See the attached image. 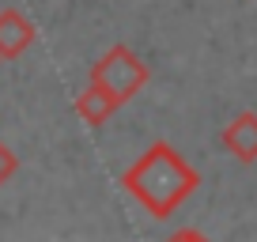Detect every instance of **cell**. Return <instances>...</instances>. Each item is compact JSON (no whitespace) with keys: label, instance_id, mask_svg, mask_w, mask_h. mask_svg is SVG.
<instances>
[{"label":"cell","instance_id":"obj_3","mask_svg":"<svg viewBox=\"0 0 257 242\" xmlns=\"http://www.w3.org/2000/svg\"><path fill=\"white\" fill-rule=\"evenodd\" d=\"M34 42V23L23 16L19 8H4L0 12V61H16L31 49Z\"/></svg>","mask_w":257,"mask_h":242},{"label":"cell","instance_id":"obj_5","mask_svg":"<svg viewBox=\"0 0 257 242\" xmlns=\"http://www.w3.org/2000/svg\"><path fill=\"white\" fill-rule=\"evenodd\" d=\"M113 110H117L113 95H106V91H102V87H95V83H87V91H83V95H76V113L87 121L91 129L106 125V121L113 117Z\"/></svg>","mask_w":257,"mask_h":242},{"label":"cell","instance_id":"obj_4","mask_svg":"<svg viewBox=\"0 0 257 242\" xmlns=\"http://www.w3.org/2000/svg\"><path fill=\"white\" fill-rule=\"evenodd\" d=\"M219 140H223V148L234 155V159L253 163L257 159V113H249V110L238 113V117L219 133Z\"/></svg>","mask_w":257,"mask_h":242},{"label":"cell","instance_id":"obj_2","mask_svg":"<svg viewBox=\"0 0 257 242\" xmlns=\"http://www.w3.org/2000/svg\"><path fill=\"white\" fill-rule=\"evenodd\" d=\"M91 83L102 87L106 95H113V102L121 106L133 95H140V87L148 83V65L128 46H110L91 65Z\"/></svg>","mask_w":257,"mask_h":242},{"label":"cell","instance_id":"obj_6","mask_svg":"<svg viewBox=\"0 0 257 242\" xmlns=\"http://www.w3.org/2000/svg\"><path fill=\"white\" fill-rule=\"evenodd\" d=\"M16 170H19V155L12 152L8 144H0V186H4V182H8Z\"/></svg>","mask_w":257,"mask_h":242},{"label":"cell","instance_id":"obj_7","mask_svg":"<svg viewBox=\"0 0 257 242\" xmlns=\"http://www.w3.org/2000/svg\"><path fill=\"white\" fill-rule=\"evenodd\" d=\"M167 242H212L208 234H201V231H193V227H185V231H174Z\"/></svg>","mask_w":257,"mask_h":242},{"label":"cell","instance_id":"obj_1","mask_svg":"<svg viewBox=\"0 0 257 242\" xmlns=\"http://www.w3.org/2000/svg\"><path fill=\"white\" fill-rule=\"evenodd\" d=\"M121 186H125V193H133L140 204H144L148 216L170 219L178 204L201 186V174L178 155L174 144L159 140V144H152L133 167L125 170Z\"/></svg>","mask_w":257,"mask_h":242}]
</instances>
